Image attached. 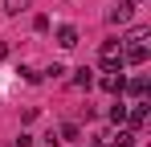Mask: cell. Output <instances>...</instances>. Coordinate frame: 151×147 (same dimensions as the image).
I'll use <instances>...</instances> for the list:
<instances>
[{"label":"cell","mask_w":151,"mask_h":147,"mask_svg":"<svg viewBox=\"0 0 151 147\" xmlns=\"http://www.w3.org/2000/svg\"><path fill=\"white\" fill-rule=\"evenodd\" d=\"M98 57H102L106 70H119V66H123V41H102Z\"/></svg>","instance_id":"obj_1"},{"label":"cell","mask_w":151,"mask_h":147,"mask_svg":"<svg viewBox=\"0 0 151 147\" xmlns=\"http://www.w3.org/2000/svg\"><path fill=\"white\" fill-rule=\"evenodd\" d=\"M106 21H110V24H127V21H135V0H119V4L106 12Z\"/></svg>","instance_id":"obj_2"},{"label":"cell","mask_w":151,"mask_h":147,"mask_svg":"<svg viewBox=\"0 0 151 147\" xmlns=\"http://www.w3.org/2000/svg\"><path fill=\"white\" fill-rule=\"evenodd\" d=\"M123 61H131V66H143V61H147V45H143V41H131V45H123Z\"/></svg>","instance_id":"obj_3"},{"label":"cell","mask_w":151,"mask_h":147,"mask_svg":"<svg viewBox=\"0 0 151 147\" xmlns=\"http://www.w3.org/2000/svg\"><path fill=\"white\" fill-rule=\"evenodd\" d=\"M123 86H127V78L119 70H110L106 78H102V90H110V94H123Z\"/></svg>","instance_id":"obj_4"},{"label":"cell","mask_w":151,"mask_h":147,"mask_svg":"<svg viewBox=\"0 0 151 147\" xmlns=\"http://www.w3.org/2000/svg\"><path fill=\"white\" fill-rule=\"evenodd\" d=\"M57 45L61 49H74L78 45V29L74 24H61V29H57Z\"/></svg>","instance_id":"obj_5"},{"label":"cell","mask_w":151,"mask_h":147,"mask_svg":"<svg viewBox=\"0 0 151 147\" xmlns=\"http://www.w3.org/2000/svg\"><path fill=\"white\" fill-rule=\"evenodd\" d=\"M127 119H131V127H143V122H147V106H143V102L127 106Z\"/></svg>","instance_id":"obj_6"},{"label":"cell","mask_w":151,"mask_h":147,"mask_svg":"<svg viewBox=\"0 0 151 147\" xmlns=\"http://www.w3.org/2000/svg\"><path fill=\"white\" fill-rule=\"evenodd\" d=\"M123 90H131L135 98H143V94H147V78H131V82H127Z\"/></svg>","instance_id":"obj_7"},{"label":"cell","mask_w":151,"mask_h":147,"mask_svg":"<svg viewBox=\"0 0 151 147\" xmlns=\"http://www.w3.org/2000/svg\"><path fill=\"white\" fill-rule=\"evenodd\" d=\"M29 8V0H4V12H8V17H17V12H25Z\"/></svg>","instance_id":"obj_8"},{"label":"cell","mask_w":151,"mask_h":147,"mask_svg":"<svg viewBox=\"0 0 151 147\" xmlns=\"http://www.w3.org/2000/svg\"><path fill=\"white\" fill-rule=\"evenodd\" d=\"M78 86H82V90H90V86H94V74L86 70V66H82V70H78V78H74Z\"/></svg>","instance_id":"obj_9"},{"label":"cell","mask_w":151,"mask_h":147,"mask_svg":"<svg viewBox=\"0 0 151 147\" xmlns=\"http://www.w3.org/2000/svg\"><path fill=\"white\" fill-rule=\"evenodd\" d=\"M110 119H114V122H127V106H123V102L110 106Z\"/></svg>","instance_id":"obj_10"},{"label":"cell","mask_w":151,"mask_h":147,"mask_svg":"<svg viewBox=\"0 0 151 147\" xmlns=\"http://www.w3.org/2000/svg\"><path fill=\"white\" fill-rule=\"evenodd\" d=\"M61 139H78V122H65L61 127Z\"/></svg>","instance_id":"obj_11"},{"label":"cell","mask_w":151,"mask_h":147,"mask_svg":"<svg viewBox=\"0 0 151 147\" xmlns=\"http://www.w3.org/2000/svg\"><path fill=\"white\" fill-rule=\"evenodd\" d=\"M21 78H25V82H41V74H37V70H29V66H21Z\"/></svg>","instance_id":"obj_12"},{"label":"cell","mask_w":151,"mask_h":147,"mask_svg":"<svg viewBox=\"0 0 151 147\" xmlns=\"http://www.w3.org/2000/svg\"><path fill=\"white\" fill-rule=\"evenodd\" d=\"M110 147H119V143H110Z\"/></svg>","instance_id":"obj_13"}]
</instances>
